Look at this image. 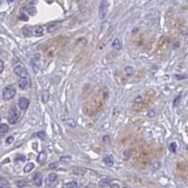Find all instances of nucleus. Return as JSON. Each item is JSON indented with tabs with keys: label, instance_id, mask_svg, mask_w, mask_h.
Masks as SVG:
<instances>
[{
	"label": "nucleus",
	"instance_id": "nucleus-34",
	"mask_svg": "<svg viewBox=\"0 0 188 188\" xmlns=\"http://www.w3.org/2000/svg\"><path fill=\"white\" fill-rule=\"evenodd\" d=\"M124 188H129V187H124Z\"/></svg>",
	"mask_w": 188,
	"mask_h": 188
},
{
	"label": "nucleus",
	"instance_id": "nucleus-2",
	"mask_svg": "<svg viewBox=\"0 0 188 188\" xmlns=\"http://www.w3.org/2000/svg\"><path fill=\"white\" fill-rule=\"evenodd\" d=\"M19 117H20V113L18 111V109L16 106H12L11 109H10V112H9V117H8V120H9V122L11 124H14L16 123V121L19 120Z\"/></svg>",
	"mask_w": 188,
	"mask_h": 188
},
{
	"label": "nucleus",
	"instance_id": "nucleus-18",
	"mask_svg": "<svg viewBox=\"0 0 188 188\" xmlns=\"http://www.w3.org/2000/svg\"><path fill=\"white\" fill-rule=\"evenodd\" d=\"M100 186L101 187H106V186H109L110 185V180L109 179H103L100 181Z\"/></svg>",
	"mask_w": 188,
	"mask_h": 188
},
{
	"label": "nucleus",
	"instance_id": "nucleus-35",
	"mask_svg": "<svg viewBox=\"0 0 188 188\" xmlns=\"http://www.w3.org/2000/svg\"><path fill=\"white\" fill-rule=\"evenodd\" d=\"M0 144H1V141H0Z\"/></svg>",
	"mask_w": 188,
	"mask_h": 188
},
{
	"label": "nucleus",
	"instance_id": "nucleus-32",
	"mask_svg": "<svg viewBox=\"0 0 188 188\" xmlns=\"http://www.w3.org/2000/svg\"><path fill=\"white\" fill-rule=\"evenodd\" d=\"M58 163H53V164H49V168H58Z\"/></svg>",
	"mask_w": 188,
	"mask_h": 188
},
{
	"label": "nucleus",
	"instance_id": "nucleus-16",
	"mask_svg": "<svg viewBox=\"0 0 188 188\" xmlns=\"http://www.w3.org/2000/svg\"><path fill=\"white\" fill-rule=\"evenodd\" d=\"M73 172L75 175H83L86 170L82 168H78V167H74L73 168Z\"/></svg>",
	"mask_w": 188,
	"mask_h": 188
},
{
	"label": "nucleus",
	"instance_id": "nucleus-22",
	"mask_svg": "<svg viewBox=\"0 0 188 188\" xmlns=\"http://www.w3.org/2000/svg\"><path fill=\"white\" fill-rule=\"evenodd\" d=\"M26 11L29 14V15H32V16H33V15H35L36 14V9H35V8L34 7H27V9H26Z\"/></svg>",
	"mask_w": 188,
	"mask_h": 188
},
{
	"label": "nucleus",
	"instance_id": "nucleus-1",
	"mask_svg": "<svg viewBox=\"0 0 188 188\" xmlns=\"http://www.w3.org/2000/svg\"><path fill=\"white\" fill-rule=\"evenodd\" d=\"M15 95H16V89L13 85H9L3 89L2 92V97L5 101H10L11 100Z\"/></svg>",
	"mask_w": 188,
	"mask_h": 188
},
{
	"label": "nucleus",
	"instance_id": "nucleus-3",
	"mask_svg": "<svg viewBox=\"0 0 188 188\" xmlns=\"http://www.w3.org/2000/svg\"><path fill=\"white\" fill-rule=\"evenodd\" d=\"M108 8H109V4L106 0H103L99 6V18L100 19H105L107 15L108 12Z\"/></svg>",
	"mask_w": 188,
	"mask_h": 188
},
{
	"label": "nucleus",
	"instance_id": "nucleus-12",
	"mask_svg": "<svg viewBox=\"0 0 188 188\" xmlns=\"http://www.w3.org/2000/svg\"><path fill=\"white\" fill-rule=\"evenodd\" d=\"M112 47L114 49H117V50H121V47H122V44H121V42L120 39H115L113 43H112Z\"/></svg>",
	"mask_w": 188,
	"mask_h": 188
},
{
	"label": "nucleus",
	"instance_id": "nucleus-6",
	"mask_svg": "<svg viewBox=\"0 0 188 188\" xmlns=\"http://www.w3.org/2000/svg\"><path fill=\"white\" fill-rule=\"evenodd\" d=\"M18 106L19 108L21 109V110H27V109L28 108L29 106V100L23 97V98H20L19 101H18Z\"/></svg>",
	"mask_w": 188,
	"mask_h": 188
},
{
	"label": "nucleus",
	"instance_id": "nucleus-26",
	"mask_svg": "<svg viewBox=\"0 0 188 188\" xmlns=\"http://www.w3.org/2000/svg\"><path fill=\"white\" fill-rule=\"evenodd\" d=\"M16 184L19 187H23V186H26L27 185V183L25 181H18V182H16Z\"/></svg>",
	"mask_w": 188,
	"mask_h": 188
},
{
	"label": "nucleus",
	"instance_id": "nucleus-4",
	"mask_svg": "<svg viewBox=\"0 0 188 188\" xmlns=\"http://www.w3.org/2000/svg\"><path fill=\"white\" fill-rule=\"evenodd\" d=\"M13 70H14V74L20 77V79H21V78H26V79H28V76H29L28 73L27 72V70L24 68L23 66L18 65V66H16L14 68Z\"/></svg>",
	"mask_w": 188,
	"mask_h": 188
},
{
	"label": "nucleus",
	"instance_id": "nucleus-24",
	"mask_svg": "<svg viewBox=\"0 0 188 188\" xmlns=\"http://www.w3.org/2000/svg\"><path fill=\"white\" fill-rule=\"evenodd\" d=\"M176 149H177V144H176V142H172V143H170V145H169V150H170L172 152H176Z\"/></svg>",
	"mask_w": 188,
	"mask_h": 188
},
{
	"label": "nucleus",
	"instance_id": "nucleus-27",
	"mask_svg": "<svg viewBox=\"0 0 188 188\" xmlns=\"http://www.w3.org/2000/svg\"><path fill=\"white\" fill-rule=\"evenodd\" d=\"M67 124L70 125V127H75V123H74V120H68L67 121Z\"/></svg>",
	"mask_w": 188,
	"mask_h": 188
},
{
	"label": "nucleus",
	"instance_id": "nucleus-19",
	"mask_svg": "<svg viewBox=\"0 0 188 188\" xmlns=\"http://www.w3.org/2000/svg\"><path fill=\"white\" fill-rule=\"evenodd\" d=\"M77 183L76 182L73 181V182H69V183H66L64 185H63V188H77Z\"/></svg>",
	"mask_w": 188,
	"mask_h": 188
},
{
	"label": "nucleus",
	"instance_id": "nucleus-13",
	"mask_svg": "<svg viewBox=\"0 0 188 188\" xmlns=\"http://www.w3.org/2000/svg\"><path fill=\"white\" fill-rule=\"evenodd\" d=\"M134 73H135V69L133 68V67H131V66L125 67V69H124V74H125V75H126V76L130 77V76H132L133 74H134Z\"/></svg>",
	"mask_w": 188,
	"mask_h": 188
},
{
	"label": "nucleus",
	"instance_id": "nucleus-11",
	"mask_svg": "<svg viewBox=\"0 0 188 188\" xmlns=\"http://www.w3.org/2000/svg\"><path fill=\"white\" fill-rule=\"evenodd\" d=\"M37 161L38 163L40 164H43L46 161V153L45 152H41L40 154L38 155V157H37Z\"/></svg>",
	"mask_w": 188,
	"mask_h": 188
},
{
	"label": "nucleus",
	"instance_id": "nucleus-17",
	"mask_svg": "<svg viewBox=\"0 0 188 188\" xmlns=\"http://www.w3.org/2000/svg\"><path fill=\"white\" fill-rule=\"evenodd\" d=\"M33 168H34V164L29 162L26 164L25 168H24V171H25L26 173H29L31 170H33Z\"/></svg>",
	"mask_w": 188,
	"mask_h": 188
},
{
	"label": "nucleus",
	"instance_id": "nucleus-25",
	"mask_svg": "<svg viewBox=\"0 0 188 188\" xmlns=\"http://www.w3.org/2000/svg\"><path fill=\"white\" fill-rule=\"evenodd\" d=\"M23 32H24V34H25V36H30V30L27 27H24Z\"/></svg>",
	"mask_w": 188,
	"mask_h": 188
},
{
	"label": "nucleus",
	"instance_id": "nucleus-10",
	"mask_svg": "<svg viewBox=\"0 0 188 188\" xmlns=\"http://www.w3.org/2000/svg\"><path fill=\"white\" fill-rule=\"evenodd\" d=\"M49 99H50V93H49V91L47 90V89L42 90V103L46 104L47 102L49 101Z\"/></svg>",
	"mask_w": 188,
	"mask_h": 188
},
{
	"label": "nucleus",
	"instance_id": "nucleus-28",
	"mask_svg": "<svg viewBox=\"0 0 188 188\" xmlns=\"http://www.w3.org/2000/svg\"><path fill=\"white\" fill-rule=\"evenodd\" d=\"M37 136H38V137H40L41 139H44V137H45V134L43 132H39L37 134Z\"/></svg>",
	"mask_w": 188,
	"mask_h": 188
},
{
	"label": "nucleus",
	"instance_id": "nucleus-31",
	"mask_svg": "<svg viewBox=\"0 0 188 188\" xmlns=\"http://www.w3.org/2000/svg\"><path fill=\"white\" fill-rule=\"evenodd\" d=\"M181 97H182L181 95H179V96H178V97L174 100V103H173V105H174V106H176V105H177V104H178L179 102H180V100H181Z\"/></svg>",
	"mask_w": 188,
	"mask_h": 188
},
{
	"label": "nucleus",
	"instance_id": "nucleus-20",
	"mask_svg": "<svg viewBox=\"0 0 188 188\" xmlns=\"http://www.w3.org/2000/svg\"><path fill=\"white\" fill-rule=\"evenodd\" d=\"M9 132V125L8 124H0V133L1 134H6V133Z\"/></svg>",
	"mask_w": 188,
	"mask_h": 188
},
{
	"label": "nucleus",
	"instance_id": "nucleus-23",
	"mask_svg": "<svg viewBox=\"0 0 188 188\" xmlns=\"http://www.w3.org/2000/svg\"><path fill=\"white\" fill-rule=\"evenodd\" d=\"M59 27V26H58V24H55V25H51L48 27V32L49 33H52V32H55L58 28Z\"/></svg>",
	"mask_w": 188,
	"mask_h": 188
},
{
	"label": "nucleus",
	"instance_id": "nucleus-7",
	"mask_svg": "<svg viewBox=\"0 0 188 188\" xmlns=\"http://www.w3.org/2000/svg\"><path fill=\"white\" fill-rule=\"evenodd\" d=\"M33 182L35 183L36 186L40 187L42 185V175L40 173V172H37L35 173V175L33 176Z\"/></svg>",
	"mask_w": 188,
	"mask_h": 188
},
{
	"label": "nucleus",
	"instance_id": "nucleus-9",
	"mask_svg": "<svg viewBox=\"0 0 188 188\" xmlns=\"http://www.w3.org/2000/svg\"><path fill=\"white\" fill-rule=\"evenodd\" d=\"M28 79H26V78H21L18 82V86L21 89H26L28 87Z\"/></svg>",
	"mask_w": 188,
	"mask_h": 188
},
{
	"label": "nucleus",
	"instance_id": "nucleus-29",
	"mask_svg": "<svg viewBox=\"0 0 188 188\" xmlns=\"http://www.w3.org/2000/svg\"><path fill=\"white\" fill-rule=\"evenodd\" d=\"M14 141V137L13 136H9L7 138V140H6V142L8 143V144H11V143H12Z\"/></svg>",
	"mask_w": 188,
	"mask_h": 188
},
{
	"label": "nucleus",
	"instance_id": "nucleus-33",
	"mask_svg": "<svg viewBox=\"0 0 188 188\" xmlns=\"http://www.w3.org/2000/svg\"><path fill=\"white\" fill-rule=\"evenodd\" d=\"M21 17H22L21 19H23V20H26V21L27 20V18H25V17H26V15H25V14H22V16H21Z\"/></svg>",
	"mask_w": 188,
	"mask_h": 188
},
{
	"label": "nucleus",
	"instance_id": "nucleus-30",
	"mask_svg": "<svg viewBox=\"0 0 188 188\" xmlns=\"http://www.w3.org/2000/svg\"><path fill=\"white\" fill-rule=\"evenodd\" d=\"M3 70H4V61L0 59V74H2Z\"/></svg>",
	"mask_w": 188,
	"mask_h": 188
},
{
	"label": "nucleus",
	"instance_id": "nucleus-8",
	"mask_svg": "<svg viewBox=\"0 0 188 188\" xmlns=\"http://www.w3.org/2000/svg\"><path fill=\"white\" fill-rule=\"evenodd\" d=\"M43 33H44V29L41 26H37L33 29V35L36 36V37H41V36L43 35Z\"/></svg>",
	"mask_w": 188,
	"mask_h": 188
},
{
	"label": "nucleus",
	"instance_id": "nucleus-14",
	"mask_svg": "<svg viewBox=\"0 0 188 188\" xmlns=\"http://www.w3.org/2000/svg\"><path fill=\"white\" fill-rule=\"evenodd\" d=\"M11 184L4 178H0V188H10Z\"/></svg>",
	"mask_w": 188,
	"mask_h": 188
},
{
	"label": "nucleus",
	"instance_id": "nucleus-21",
	"mask_svg": "<svg viewBox=\"0 0 188 188\" xmlns=\"http://www.w3.org/2000/svg\"><path fill=\"white\" fill-rule=\"evenodd\" d=\"M72 160V157L69 155H66V156H61L60 157V162L61 163H64V164H69Z\"/></svg>",
	"mask_w": 188,
	"mask_h": 188
},
{
	"label": "nucleus",
	"instance_id": "nucleus-15",
	"mask_svg": "<svg viewBox=\"0 0 188 188\" xmlns=\"http://www.w3.org/2000/svg\"><path fill=\"white\" fill-rule=\"evenodd\" d=\"M104 163L108 167H112L114 164L113 157H112V156H106V157H105V159H104Z\"/></svg>",
	"mask_w": 188,
	"mask_h": 188
},
{
	"label": "nucleus",
	"instance_id": "nucleus-5",
	"mask_svg": "<svg viewBox=\"0 0 188 188\" xmlns=\"http://www.w3.org/2000/svg\"><path fill=\"white\" fill-rule=\"evenodd\" d=\"M58 179V175L56 173H50V174H48V176H47L46 179H45V185H47V186H52V185H54L55 183H57Z\"/></svg>",
	"mask_w": 188,
	"mask_h": 188
}]
</instances>
